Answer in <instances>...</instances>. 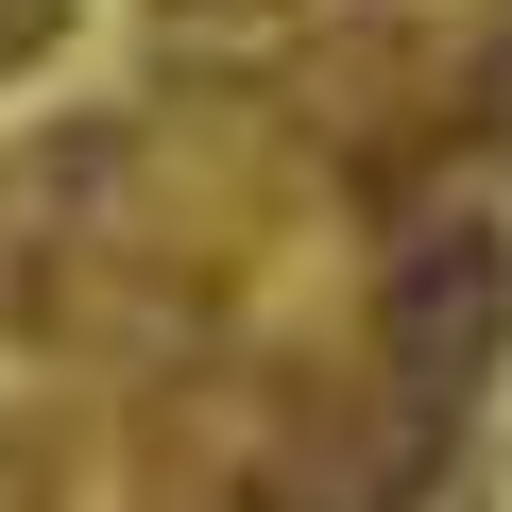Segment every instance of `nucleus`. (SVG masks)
Masks as SVG:
<instances>
[{
  "instance_id": "nucleus-1",
  "label": "nucleus",
  "mask_w": 512,
  "mask_h": 512,
  "mask_svg": "<svg viewBox=\"0 0 512 512\" xmlns=\"http://www.w3.org/2000/svg\"><path fill=\"white\" fill-rule=\"evenodd\" d=\"M495 342H512V239H495L478 205L393 222V256H376V376L461 427L478 376H495Z\"/></svg>"
},
{
  "instance_id": "nucleus-2",
  "label": "nucleus",
  "mask_w": 512,
  "mask_h": 512,
  "mask_svg": "<svg viewBox=\"0 0 512 512\" xmlns=\"http://www.w3.org/2000/svg\"><path fill=\"white\" fill-rule=\"evenodd\" d=\"M69 18H86V0H0V86H35L69 52Z\"/></svg>"
}]
</instances>
